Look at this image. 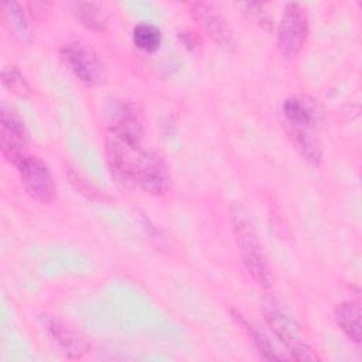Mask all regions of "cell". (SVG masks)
Listing matches in <instances>:
<instances>
[{"mask_svg":"<svg viewBox=\"0 0 362 362\" xmlns=\"http://www.w3.org/2000/svg\"><path fill=\"white\" fill-rule=\"evenodd\" d=\"M230 222L235 242L247 273L259 287L264 290L272 288L273 276L267 257L259 242L256 230L242 206L233 205L230 208Z\"/></svg>","mask_w":362,"mask_h":362,"instance_id":"cell-1","label":"cell"},{"mask_svg":"<svg viewBox=\"0 0 362 362\" xmlns=\"http://www.w3.org/2000/svg\"><path fill=\"white\" fill-rule=\"evenodd\" d=\"M283 115L301 156L310 164L318 165L322 153L315 132V116L313 109L303 99L291 96L283 103Z\"/></svg>","mask_w":362,"mask_h":362,"instance_id":"cell-2","label":"cell"},{"mask_svg":"<svg viewBox=\"0 0 362 362\" xmlns=\"http://www.w3.org/2000/svg\"><path fill=\"white\" fill-rule=\"evenodd\" d=\"M105 154L107 168L116 184L123 188L137 185L139 167L144 154L141 147L132 146L109 132L105 139Z\"/></svg>","mask_w":362,"mask_h":362,"instance_id":"cell-3","label":"cell"},{"mask_svg":"<svg viewBox=\"0 0 362 362\" xmlns=\"http://www.w3.org/2000/svg\"><path fill=\"white\" fill-rule=\"evenodd\" d=\"M264 321L274 337L284 345L291 358L298 361H317L318 356L305 341L298 324L279 307L270 305L263 311Z\"/></svg>","mask_w":362,"mask_h":362,"instance_id":"cell-4","label":"cell"},{"mask_svg":"<svg viewBox=\"0 0 362 362\" xmlns=\"http://www.w3.org/2000/svg\"><path fill=\"white\" fill-rule=\"evenodd\" d=\"M69 71L85 85L96 86L105 79V65L92 47L79 40H69L59 48Z\"/></svg>","mask_w":362,"mask_h":362,"instance_id":"cell-5","label":"cell"},{"mask_svg":"<svg viewBox=\"0 0 362 362\" xmlns=\"http://www.w3.org/2000/svg\"><path fill=\"white\" fill-rule=\"evenodd\" d=\"M308 31V17L303 6L298 3L286 4L277 27L279 52L287 59L296 58L307 41Z\"/></svg>","mask_w":362,"mask_h":362,"instance_id":"cell-6","label":"cell"},{"mask_svg":"<svg viewBox=\"0 0 362 362\" xmlns=\"http://www.w3.org/2000/svg\"><path fill=\"white\" fill-rule=\"evenodd\" d=\"M0 150L3 158L16 167L28 156L24 122L6 105L0 109Z\"/></svg>","mask_w":362,"mask_h":362,"instance_id":"cell-7","label":"cell"},{"mask_svg":"<svg viewBox=\"0 0 362 362\" xmlns=\"http://www.w3.org/2000/svg\"><path fill=\"white\" fill-rule=\"evenodd\" d=\"M188 7L191 17L211 40L228 51L236 48L233 31L216 4L209 1H192Z\"/></svg>","mask_w":362,"mask_h":362,"instance_id":"cell-8","label":"cell"},{"mask_svg":"<svg viewBox=\"0 0 362 362\" xmlns=\"http://www.w3.org/2000/svg\"><path fill=\"white\" fill-rule=\"evenodd\" d=\"M21 185L25 192L41 204H48L54 199L57 187L48 165L38 157L27 156L17 165Z\"/></svg>","mask_w":362,"mask_h":362,"instance_id":"cell-9","label":"cell"},{"mask_svg":"<svg viewBox=\"0 0 362 362\" xmlns=\"http://www.w3.org/2000/svg\"><path fill=\"white\" fill-rule=\"evenodd\" d=\"M40 321L48 337L62 349L68 358L81 359L89 352V342L61 320L45 314L40 317Z\"/></svg>","mask_w":362,"mask_h":362,"instance_id":"cell-10","label":"cell"},{"mask_svg":"<svg viewBox=\"0 0 362 362\" xmlns=\"http://www.w3.org/2000/svg\"><path fill=\"white\" fill-rule=\"evenodd\" d=\"M137 184L150 195L163 197L167 194L170 185L168 171L164 160L158 154L151 151L143 154L137 174Z\"/></svg>","mask_w":362,"mask_h":362,"instance_id":"cell-11","label":"cell"},{"mask_svg":"<svg viewBox=\"0 0 362 362\" xmlns=\"http://www.w3.org/2000/svg\"><path fill=\"white\" fill-rule=\"evenodd\" d=\"M109 132L132 146L141 147V122L136 109L130 103H120L117 106Z\"/></svg>","mask_w":362,"mask_h":362,"instance_id":"cell-12","label":"cell"},{"mask_svg":"<svg viewBox=\"0 0 362 362\" xmlns=\"http://www.w3.org/2000/svg\"><path fill=\"white\" fill-rule=\"evenodd\" d=\"M334 318L339 329L354 342L359 344L362 338L361 307L356 301H344L334 310Z\"/></svg>","mask_w":362,"mask_h":362,"instance_id":"cell-13","label":"cell"},{"mask_svg":"<svg viewBox=\"0 0 362 362\" xmlns=\"http://www.w3.org/2000/svg\"><path fill=\"white\" fill-rule=\"evenodd\" d=\"M1 7L4 23L11 35L17 41L28 44L31 41V27L28 24V18L24 13L23 6L17 1H4Z\"/></svg>","mask_w":362,"mask_h":362,"instance_id":"cell-14","label":"cell"},{"mask_svg":"<svg viewBox=\"0 0 362 362\" xmlns=\"http://www.w3.org/2000/svg\"><path fill=\"white\" fill-rule=\"evenodd\" d=\"M232 315H233L235 321L242 327V329L247 334V337L250 338V341L253 342V345L257 348L259 354H262V356L264 359H267V361H281L284 358L274 348V345L272 344L269 337L262 329H259L252 321H249L245 315H242L236 310L232 311Z\"/></svg>","mask_w":362,"mask_h":362,"instance_id":"cell-15","label":"cell"},{"mask_svg":"<svg viewBox=\"0 0 362 362\" xmlns=\"http://www.w3.org/2000/svg\"><path fill=\"white\" fill-rule=\"evenodd\" d=\"M72 13L76 20L89 30L103 31L107 27V14L93 1H75L72 3Z\"/></svg>","mask_w":362,"mask_h":362,"instance_id":"cell-16","label":"cell"},{"mask_svg":"<svg viewBox=\"0 0 362 362\" xmlns=\"http://www.w3.org/2000/svg\"><path fill=\"white\" fill-rule=\"evenodd\" d=\"M132 41L136 45V48L144 52H154L160 48L163 35L157 25L150 23H140L133 27Z\"/></svg>","mask_w":362,"mask_h":362,"instance_id":"cell-17","label":"cell"},{"mask_svg":"<svg viewBox=\"0 0 362 362\" xmlns=\"http://www.w3.org/2000/svg\"><path fill=\"white\" fill-rule=\"evenodd\" d=\"M1 83L4 88H7L10 92H13L16 95L27 96L30 93V86L17 66L8 65V66L3 68Z\"/></svg>","mask_w":362,"mask_h":362,"instance_id":"cell-18","label":"cell"},{"mask_svg":"<svg viewBox=\"0 0 362 362\" xmlns=\"http://www.w3.org/2000/svg\"><path fill=\"white\" fill-rule=\"evenodd\" d=\"M68 177L71 180V184L81 192L83 194L86 198L92 199V201H96V199H103V194H100V191L93 185L90 184L88 180H85L79 173L74 171V170H69L68 173Z\"/></svg>","mask_w":362,"mask_h":362,"instance_id":"cell-19","label":"cell"},{"mask_svg":"<svg viewBox=\"0 0 362 362\" xmlns=\"http://www.w3.org/2000/svg\"><path fill=\"white\" fill-rule=\"evenodd\" d=\"M246 13H249L259 25H262L264 30H270V27H273V20L269 17V14L266 11H263V4L259 3H246Z\"/></svg>","mask_w":362,"mask_h":362,"instance_id":"cell-20","label":"cell"}]
</instances>
